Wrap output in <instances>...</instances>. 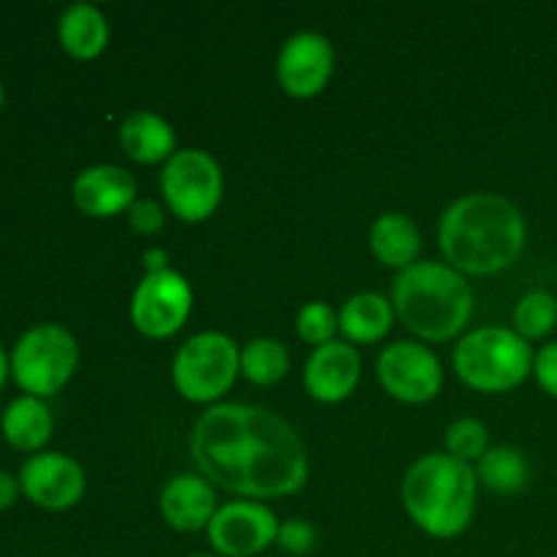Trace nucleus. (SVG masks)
Wrapping results in <instances>:
<instances>
[{"label":"nucleus","instance_id":"nucleus-7","mask_svg":"<svg viewBox=\"0 0 557 557\" xmlns=\"http://www.w3.org/2000/svg\"><path fill=\"white\" fill-rule=\"evenodd\" d=\"M239 375L237 343L223 332H199L188 337L172 364L174 389L190 403H215Z\"/></svg>","mask_w":557,"mask_h":557},{"label":"nucleus","instance_id":"nucleus-8","mask_svg":"<svg viewBox=\"0 0 557 557\" xmlns=\"http://www.w3.org/2000/svg\"><path fill=\"white\" fill-rule=\"evenodd\" d=\"M161 194L174 218L201 223L218 210L223 199V172L205 150H180L166 161L161 174Z\"/></svg>","mask_w":557,"mask_h":557},{"label":"nucleus","instance_id":"nucleus-11","mask_svg":"<svg viewBox=\"0 0 557 557\" xmlns=\"http://www.w3.org/2000/svg\"><path fill=\"white\" fill-rule=\"evenodd\" d=\"M281 522L267 506L234 500L221 506L207 525V539L221 557H253L277 544Z\"/></svg>","mask_w":557,"mask_h":557},{"label":"nucleus","instance_id":"nucleus-24","mask_svg":"<svg viewBox=\"0 0 557 557\" xmlns=\"http://www.w3.org/2000/svg\"><path fill=\"white\" fill-rule=\"evenodd\" d=\"M557 326V299L549 292H531L515 310V332L531 341H542Z\"/></svg>","mask_w":557,"mask_h":557},{"label":"nucleus","instance_id":"nucleus-22","mask_svg":"<svg viewBox=\"0 0 557 557\" xmlns=\"http://www.w3.org/2000/svg\"><path fill=\"white\" fill-rule=\"evenodd\" d=\"M476 479L493 493L517 495L531 482V466L522 451L511 449V446H495L479 460Z\"/></svg>","mask_w":557,"mask_h":557},{"label":"nucleus","instance_id":"nucleus-34","mask_svg":"<svg viewBox=\"0 0 557 557\" xmlns=\"http://www.w3.org/2000/svg\"><path fill=\"white\" fill-rule=\"evenodd\" d=\"M188 557H218V555H188Z\"/></svg>","mask_w":557,"mask_h":557},{"label":"nucleus","instance_id":"nucleus-2","mask_svg":"<svg viewBox=\"0 0 557 557\" xmlns=\"http://www.w3.org/2000/svg\"><path fill=\"white\" fill-rule=\"evenodd\" d=\"M444 259L460 275H495L515 264L528 243L522 212L495 194H471L444 212L438 226Z\"/></svg>","mask_w":557,"mask_h":557},{"label":"nucleus","instance_id":"nucleus-23","mask_svg":"<svg viewBox=\"0 0 557 557\" xmlns=\"http://www.w3.org/2000/svg\"><path fill=\"white\" fill-rule=\"evenodd\" d=\"M288 368H292V357H288L286 346L272 337L250 341L239 351V373L256 386L277 384L281 379H286Z\"/></svg>","mask_w":557,"mask_h":557},{"label":"nucleus","instance_id":"nucleus-10","mask_svg":"<svg viewBox=\"0 0 557 557\" xmlns=\"http://www.w3.org/2000/svg\"><path fill=\"white\" fill-rule=\"evenodd\" d=\"M379 381L395 400L419 403L433 400L444 386V368L438 357L422 343L400 341L384 348L379 357Z\"/></svg>","mask_w":557,"mask_h":557},{"label":"nucleus","instance_id":"nucleus-1","mask_svg":"<svg viewBox=\"0 0 557 557\" xmlns=\"http://www.w3.org/2000/svg\"><path fill=\"white\" fill-rule=\"evenodd\" d=\"M190 457L207 482L243 498L294 495L308 482V451L277 413L218 403L190 430Z\"/></svg>","mask_w":557,"mask_h":557},{"label":"nucleus","instance_id":"nucleus-17","mask_svg":"<svg viewBox=\"0 0 557 557\" xmlns=\"http://www.w3.org/2000/svg\"><path fill=\"white\" fill-rule=\"evenodd\" d=\"M370 250L381 264L403 272L417 264L419 250H422V234H419L417 223L403 212H384L370 226Z\"/></svg>","mask_w":557,"mask_h":557},{"label":"nucleus","instance_id":"nucleus-6","mask_svg":"<svg viewBox=\"0 0 557 557\" xmlns=\"http://www.w3.org/2000/svg\"><path fill=\"white\" fill-rule=\"evenodd\" d=\"M79 362L74 335L60 324L30 326L11 351V375L33 397L63 389Z\"/></svg>","mask_w":557,"mask_h":557},{"label":"nucleus","instance_id":"nucleus-16","mask_svg":"<svg viewBox=\"0 0 557 557\" xmlns=\"http://www.w3.org/2000/svg\"><path fill=\"white\" fill-rule=\"evenodd\" d=\"M218 509L221 506H218L215 487L205 476H194V473H180L161 493V515L174 531H207Z\"/></svg>","mask_w":557,"mask_h":557},{"label":"nucleus","instance_id":"nucleus-5","mask_svg":"<svg viewBox=\"0 0 557 557\" xmlns=\"http://www.w3.org/2000/svg\"><path fill=\"white\" fill-rule=\"evenodd\" d=\"M531 343L506 326H482L457 343L455 362L457 375L471 389L484 395H500L520 386L533 373Z\"/></svg>","mask_w":557,"mask_h":557},{"label":"nucleus","instance_id":"nucleus-29","mask_svg":"<svg viewBox=\"0 0 557 557\" xmlns=\"http://www.w3.org/2000/svg\"><path fill=\"white\" fill-rule=\"evenodd\" d=\"M533 375H536L539 386L557 400V341L547 343L536 354V359H533Z\"/></svg>","mask_w":557,"mask_h":557},{"label":"nucleus","instance_id":"nucleus-27","mask_svg":"<svg viewBox=\"0 0 557 557\" xmlns=\"http://www.w3.org/2000/svg\"><path fill=\"white\" fill-rule=\"evenodd\" d=\"M277 544L292 555H310L319 544V533L310 522L286 520L281 522V531H277Z\"/></svg>","mask_w":557,"mask_h":557},{"label":"nucleus","instance_id":"nucleus-20","mask_svg":"<svg viewBox=\"0 0 557 557\" xmlns=\"http://www.w3.org/2000/svg\"><path fill=\"white\" fill-rule=\"evenodd\" d=\"M337 321H341V332L346 335L348 343L368 346V343H379L381 337L389 335L392 321H395V308L381 294L362 292L343 305Z\"/></svg>","mask_w":557,"mask_h":557},{"label":"nucleus","instance_id":"nucleus-25","mask_svg":"<svg viewBox=\"0 0 557 557\" xmlns=\"http://www.w3.org/2000/svg\"><path fill=\"white\" fill-rule=\"evenodd\" d=\"M446 455H451L460 462H479L487 455V441L490 433L482 422L476 419H457L446 430Z\"/></svg>","mask_w":557,"mask_h":557},{"label":"nucleus","instance_id":"nucleus-30","mask_svg":"<svg viewBox=\"0 0 557 557\" xmlns=\"http://www.w3.org/2000/svg\"><path fill=\"white\" fill-rule=\"evenodd\" d=\"M20 479H14L11 473L0 471V509H9L16 500V493H20Z\"/></svg>","mask_w":557,"mask_h":557},{"label":"nucleus","instance_id":"nucleus-33","mask_svg":"<svg viewBox=\"0 0 557 557\" xmlns=\"http://www.w3.org/2000/svg\"><path fill=\"white\" fill-rule=\"evenodd\" d=\"M0 107H3V87H0Z\"/></svg>","mask_w":557,"mask_h":557},{"label":"nucleus","instance_id":"nucleus-26","mask_svg":"<svg viewBox=\"0 0 557 557\" xmlns=\"http://www.w3.org/2000/svg\"><path fill=\"white\" fill-rule=\"evenodd\" d=\"M337 330H341V321L326 302H308L297 313V332L310 346H326L335 341Z\"/></svg>","mask_w":557,"mask_h":557},{"label":"nucleus","instance_id":"nucleus-13","mask_svg":"<svg viewBox=\"0 0 557 557\" xmlns=\"http://www.w3.org/2000/svg\"><path fill=\"white\" fill-rule=\"evenodd\" d=\"M85 471L79 462L60 451H41L30 457L20 471V487L27 498L44 509H71L85 495Z\"/></svg>","mask_w":557,"mask_h":557},{"label":"nucleus","instance_id":"nucleus-4","mask_svg":"<svg viewBox=\"0 0 557 557\" xmlns=\"http://www.w3.org/2000/svg\"><path fill=\"white\" fill-rule=\"evenodd\" d=\"M408 517L433 539H457L476 511V471L446 451L424 455L403 479Z\"/></svg>","mask_w":557,"mask_h":557},{"label":"nucleus","instance_id":"nucleus-19","mask_svg":"<svg viewBox=\"0 0 557 557\" xmlns=\"http://www.w3.org/2000/svg\"><path fill=\"white\" fill-rule=\"evenodd\" d=\"M58 38L71 58L92 60L107 49L109 22L96 5L74 3L60 16Z\"/></svg>","mask_w":557,"mask_h":557},{"label":"nucleus","instance_id":"nucleus-3","mask_svg":"<svg viewBox=\"0 0 557 557\" xmlns=\"http://www.w3.org/2000/svg\"><path fill=\"white\" fill-rule=\"evenodd\" d=\"M392 308L413 335L446 343L460 335L471 321L473 292L455 267L417 261L395 277Z\"/></svg>","mask_w":557,"mask_h":557},{"label":"nucleus","instance_id":"nucleus-28","mask_svg":"<svg viewBox=\"0 0 557 557\" xmlns=\"http://www.w3.org/2000/svg\"><path fill=\"white\" fill-rule=\"evenodd\" d=\"M163 221H166V215H163L161 205L152 199H136L134 205H131L128 210V223L134 226V232L145 234V237H150V234H158L163 228Z\"/></svg>","mask_w":557,"mask_h":557},{"label":"nucleus","instance_id":"nucleus-18","mask_svg":"<svg viewBox=\"0 0 557 557\" xmlns=\"http://www.w3.org/2000/svg\"><path fill=\"white\" fill-rule=\"evenodd\" d=\"M174 128L152 112H136L120 128V147L136 163H161L174 156Z\"/></svg>","mask_w":557,"mask_h":557},{"label":"nucleus","instance_id":"nucleus-15","mask_svg":"<svg viewBox=\"0 0 557 557\" xmlns=\"http://www.w3.org/2000/svg\"><path fill=\"white\" fill-rule=\"evenodd\" d=\"M136 196V180L114 163H98L74 180V201L85 215L112 218L128 212Z\"/></svg>","mask_w":557,"mask_h":557},{"label":"nucleus","instance_id":"nucleus-32","mask_svg":"<svg viewBox=\"0 0 557 557\" xmlns=\"http://www.w3.org/2000/svg\"><path fill=\"white\" fill-rule=\"evenodd\" d=\"M5 375H9V359H5V351H3V346H0V386H3Z\"/></svg>","mask_w":557,"mask_h":557},{"label":"nucleus","instance_id":"nucleus-9","mask_svg":"<svg viewBox=\"0 0 557 557\" xmlns=\"http://www.w3.org/2000/svg\"><path fill=\"white\" fill-rule=\"evenodd\" d=\"M194 310V288L180 272L163 270L141 277L131 299V321L152 341L174 335Z\"/></svg>","mask_w":557,"mask_h":557},{"label":"nucleus","instance_id":"nucleus-21","mask_svg":"<svg viewBox=\"0 0 557 557\" xmlns=\"http://www.w3.org/2000/svg\"><path fill=\"white\" fill-rule=\"evenodd\" d=\"M3 435L16 449H41L52 435V413L41 397L20 395L5 406Z\"/></svg>","mask_w":557,"mask_h":557},{"label":"nucleus","instance_id":"nucleus-12","mask_svg":"<svg viewBox=\"0 0 557 557\" xmlns=\"http://www.w3.org/2000/svg\"><path fill=\"white\" fill-rule=\"evenodd\" d=\"M335 69V49L321 33H294L277 54V85L292 98H313L330 82Z\"/></svg>","mask_w":557,"mask_h":557},{"label":"nucleus","instance_id":"nucleus-14","mask_svg":"<svg viewBox=\"0 0 557 557\" xmlns=\"http://www.w3.org/2000/svg\"><path fill=\"white\" fill-rule=\"evenodd\" d=\"M359 375H362V357L357 348L346 341H332L310 354L305 364V389L313 400L332 406L354 395Z\"/></svg>","mask_w":557,"mask_h":557},{"label":"nucleus","instance_id":"nucleus-31","mask_svg":"<svg viewBox=\"0 0 557 557\" xmlns=\"http://www.w3.org/2000/svg\"><path fill=\"white\" fill-rule=\"evenodd\" d=\"M145 270H147V275H152V272L172 270V267H169L166 250H161V248H150V250H147V253H145Z\"/></svg>","mask_w":557,"mask_h":557}]
</instances>
